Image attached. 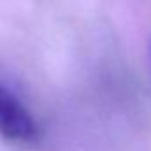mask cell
Listing matches in <instances>:
<instances>
[{
    "mask_svg": "<svg viewBox=\"0 0 151 151\" xmlns=\"http://www.w3.org/2000/svg\"><path fill=\"white\" fill-rule=\"evenodd\" d=\"M0 137L16 144H32L39 137L36 117L4 84H0Z\"/></svg>",
    "mask_w": 151,
    "mask_h": 151,
    "instance_id": "obj_1",
    "label": "cell"
},
{
    "mask_svg": "<svg viewBox=\"0 0 151 151\" xmlns=\"http://www.w3.org/2000/svg\"><path fill=\"white\" fill-rule=\"evenodd\" d=\"M149 53H151V50H149Z\"/></svg>",
    "mask_w": 151,
    "mask_h": 151,
    "instance_id": "obj_2",
    "label": "cell"
}]
</instances>
